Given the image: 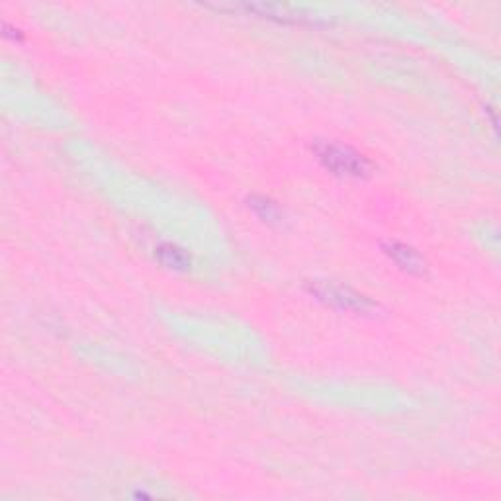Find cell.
<instances>
[{
    "mask_svg": "<svg viewBox=\"0 0 501 501\" xmlns=\"http://www.w3.org/2000/svg\"><path fill=\"white\" fill-rule=\"evenodd\" d=\"M323 292L326 294H319V296H329L331 302H337L341 308L345 310H351V308H361L365 310L366 300L363 296H356V294H347L343 288H331V286H323Z\"/></svg>",
    "mask_w": 501,
    "mask_h": 501,
    "instance_id": "7a4b0ae2",
    "label": "cell"
},
{
    "mask_svg": "<svg viewBox=\"0 0 501 501\" xmlns=\"http://www.w3.org/2000/svg\"><path fill=\"white\" fill-rule=\"evenodd\" d=\"M319 157L326 161L329 169L343 173V175H363L366 171V161L354 151L337 145H326Z\"/></svg>",
    "mask_w": 501,
    "mask_h": 501,
    "instance_id": "6da1fadb",
    "label": "cell"
},
{
    "mask_svg": "<svg viewBox=\"0 0 501 501\" xmlns=\"http://www.w3.org/2000/svg\"><path fill=\"white\" fill-rule=\"evenodd\" d=\"M159 253H163L167 255V258H163L164 265H173V269H184L186 265H188V258L184 257L178 249H175L173 245H167L163 249H159Z\"/></svg>",
    "mask_w": 501,
    "mask_h": 501,
    "instance_id": "3957f363",
    "label": "cell"
}]
</instances>
